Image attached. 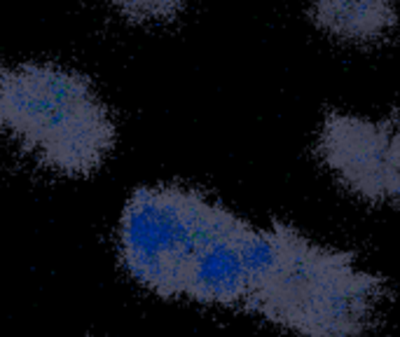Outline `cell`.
<instances>
[{
  "label": "cell",
  "mask_w": 400,
  "mask_h": 337,
  "mask_svg": "<svg viewBox=\"0 0 400 337\" xmlns=\"http://www.w3.org/2000/svg\"><path fill=\"white\" fill-rule=\"evenodd\" d=\"M0 132L63 176L94 173L115 148V122L90 77L54 63L0 68Z\"/></svg>",
  "instance_id": "1"
},
{
  "label": "cell",
  "mask_w": 400,
  "mask_h": 337,
  "mask_svg": "<svg viewBox=\"0 0 400 337\" xmlns=\"http://www.w3.org/2000/svg\"><path fill=\"white\" fill-rule=\"evenodd\" d=\"M220 208L195 188H139L119 215L117 244L124 269L159 298H183L188 262Z\"/></svg>",
  "instance_id": "2"
},
{
  "label": "cell",
  "mask_w": 400,
  "mask_h": 337,
  "mask_svg": "<svg viewBox=\"0 0 400 337\" xmlns=\"http://www.w3.org/2000/svg\"><path fill=\"white\" fill-rule=\"evenodd\" d=\"M311 155L349 202L400 211V110L328 108L311 134Z\"/></svg>",
  "instance_id": "3"
},
{
  "label": "cell",
  "mask_w": 400,
  "mask_h": 337,
  "mask_svg": "<svg viewBox=\"0 0 400 337\" xmlns=\"http://www.w3.org/2000/svg\"><path fill=\"white\" fill-rule=\"evenodd\" d=\"M251 230V220L222 206L188 262L183 298L211 307L246 311L251 300V269H248Z\"/></svg>",
  "instance_id": "4"
},
{
  "label": "cell",
  "mask_w": 400,
  "mask_h": 337,
  "mask_svg": "<svg viewBox=\"0 0 400 337\" xmlns=\"http://www.w3.org/2000/svg\"><path fill=\"white\" fill-rule=\"evenodd\" d=\"M316 36L354 52H374L400 38V0H302Z\"/></svg>",
  "instance_id": "5"
},
{
  "label": "cell",
  "mask_w": 400,
  "mask_h": 337,
  "mask_svg": "<svg viewBox=\"0 0 400 337\" xmlns=\"http://www.w3.org/2000/svg\"><path fill=\"white\" fill-rule=\"evenodd\" d=\"M108 3L134 23H157L175 19L190 0H108Z\"/></svg>",
  "instance_id": "6"
}]
</instances>
